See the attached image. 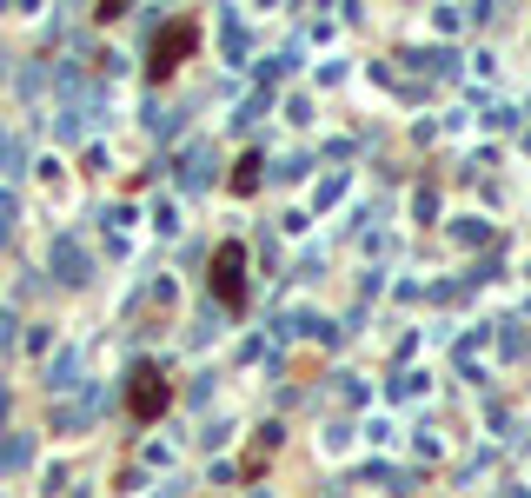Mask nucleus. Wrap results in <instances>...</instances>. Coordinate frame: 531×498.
I'll use <instances>...</instances> for the list:
<instances>
[{
    "label": "nucleus",
    "mask_w": 531,
    "mask_h": 498,
    "mask_svg": "<svg viewBox=\"0 0 531 498\" xmlns=\"http://www.w3.org/2000/svg\"><path fill=\"white\" fill-rule=\"evenodd\" d=\"M127 399H133V419H160V412H166V379H160L153 366H133Z\"/></svg>",
    "instance_id": "obj_1"
},
{
    "label": "nucleus",
    "mask_w": 531,
    "mask_h": 498,
    "mask_svg": "<svg viewBox=\"0 0 531 498\" xmlns=\"http://www.w3.org/2000/svg\"><path fill=\"white\" fill-rule=\"evenodd\" d=\"M193 40H199V27H193V21H173L160 40H153V74H173L180 54H193Z\"/></svg>",
    "instance_id": "obj_2"
},
{
    "label": "nucleus",
    "mask_w": 531,
    "mask_h": 498,
    "mask_svg": "<svg viewBox=\"0 0 531 498\" xmlns=\"http://www.w3.org/2000/svg\"><path fill=\"white\" fill-rule=\"evenodd\" d=\"M239 260H246L239 246H219V260H213V286H219V299H226V306L246 299V286H239Z\"/></svg>",
    "instance_id": "obj_3"
},
{
    "label": "nucleus",
    "mask_w": 531,
    "mask_h": 498,
    "mask_svg": "<svg viewBox=\"0 0 531 498\" xmlns=\"http://www.w3.org/2000/svg\"><path fill=\"white\" fill-rule=\"evenodd\" d=\"M54 260H60V280H66V286H80V280H87V260H80V246H74V239H60V246H54Z\"/></svg>",
    "instance_id": "obj_4"
},
{
    "label": "nucleus",
    "mask_w": 531,
    "mask_h": 498,
    "mask_svg": "<svg viewBox=\"0 0 531 498\" xmlns=\"http://www.w3.org/2000/svg\"><path fill=\"white\" fill-rule=\"evenodd\" d=\"M0 466H7V472L27 466V439H7V445H0Z\"/></svg>",
    "instance_id": "obj_5"
}]
</instances>
